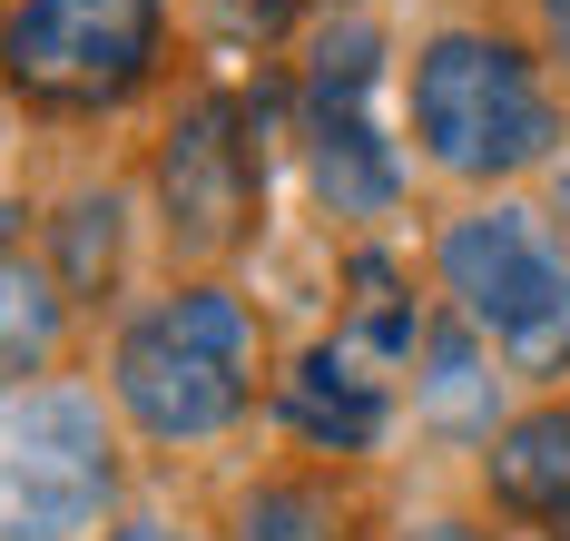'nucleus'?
Masks as SVG:
<instances>
[{
	"label": "nucleus",
	"mask_w": 570,
	"mask_h": 541,
	"mask_svg": "<svg viewBox=\"0 0 570 541\" xmlns=\"http://www.w3.org/2000/svg\"><path fill=\"white\" fill-rule=\"evenodd\" d=\"M158 207H168V237L187 256H227L256 237V207H266V168L246 148V119L227 99H197L177 109V128L158 138Z\"/></svg>",
	"instance_id": "obj_7"
},
{
	"label": "nucleus",
	"mask_w": 570,
	"mask_h": 541,
	"mask_svg": "<svg viewBox=\"0 0 570 541\" xmlns=\"http://www.w3.org/2000/svg\"><path fill=\"white\" fill-rule=\"evenodd\" d=\"M541 10H551V40L570 50V0H541Z\"/></svg>",
	"instance_id": "obj_18"
},
{
	"label": "nucleus",
	"mask_w": 570,
	"mask_h": 541,
	"mask_svg": "<svg viewBox=\"0 0 570 541\" xmlns=\"http://www.w3.org/2000/svg\"><path fill=\"white\" fill-rule=\"evenodd\" d=\"M118 404L138 433L158 443H197V433H227L256 394V315L227 286H187V296L148 305L128 335H118Z\"/></svg>",
	"instance_id": "obj_1"
},
{
	"label": "nucleus",
	"mask_w": 570,
	"mask_h": 541,
	"mask_svg": "<svg viewBox=\"0 0 570 541\" xmlns=\"http://www.w3.org/2000/svg\"><path fill=\"white\" fill-rule=\"evenodd\" d=\"M158 30L168 0H0V89L50 119L128 109L158 69Z\"/></svg>",
	"instance_id": "obj_2"
},
{
	"label": "nucleus",
	"mask_w": 570,
	"mask_h": 541,
	"mask_svg": "<svg viewBox=\"0 0 570 541\" xmlns=\"http://www.w3.org/2000/svg\"><path fill=\"white\" fill-rule=\"evenodd\" d=\"M551 217H561V237H570V178H561V207H551Z\"/></svg>",
	"instance_id": "obj_19"
},
{
	"label": "nucleus",
	"mask_w": 570,
	"mask_h": 541,
	"mask_svg": "<svg viewBox=\"0 0 570 541\" xmlns=\"http://www.w3.org/2000/svg\"><path fill=\"white\" fill-rule=\"evenodd\" d=\"M413 138L453 178H512L551 148V89L492 30H443L413 60Z\"/></svg>",
	"instance_id": "obj_3"
},
{
	"label": "nucleus",
	"mask_w": 570,
	"mask_h": 541,
	"mask_svg": "<svg viewBox=\"0 0 570 541\" xmlns=\"http://www.w3.org/2000/svg\"><path fill=\"white\" fill-rule=\"evenodd\" d=\"M285 423L325 453H364L384 433V384L354 364V345H315V355L285 374Z\"/></svg>",
	"instance_id": "obj_8"
},
{
	"label": "nucleus",
	"mask_w": 570,
	"mask_h": 541,
	"mask_svg": "<svg viewBox=\"0 0 570 541\" xmlns=\"http://www.w3.org/2000/svg\"><path fill=\"white\" fill-rule=\"evenodd\" d=\"M423 315H413V296H403V276L384 266V256H354V345L364 355H384V364H403V355H423Z\"/></svg>",
	"instance_id": "obj_13"
},
{
	"label": "nucleus",
	"mask_w": 570,
	"mask_h": 541,
	"mask_svg": "<svg viewBox=\"0 0 570 541\" xmlns=\"http://www.w3.org/2000/svg\"><path fill=\"white\" fill-rule=\"evenodd\" d=\"M118 276V197H69L59 207V296H99Z\"/></svg>",
	"instance_id": "obj_14"
},
{
	"label": "nucleus",
	"mask_w": 570,
	"mask_h": 541,
	"mask_svg": "<svg viewBox=\"0 0 570 541\" xmlns=\"http://www.w3.org/2000/svg\"><path fill=\"white\" fill-rule=\"evenodd\" d=\"M236 541H354V522L325 482H266L236 502Z\"/></svg>",
	"instance_id": "obj_12"
},
{
	"label": "nucleus",
	"mask_w": 570,
	"mask_h": 541,
	"mask_svg": "<svg viewBox=\"0 0 570 541\" xmlns=\"http://www.w3.org/2000/svg\"><path fill=\"white\" fill-rule=\"evenodd\" d=\"M492 502L570 541V404H541L492 433Z\"/></svg>",
	"instance_id": "obj_9"
},
{
	"label": "nucleus",
	"mask_w": 570,
	"mask_h": 541,
	"mask_svg": "<svg viewBox=\"0 0 570 541\" xmlns=\"http://www.w3.org/2000/svg\"><path fill=\"white\" fill-rule=\"evenodd\" d=\"M403 541H492V532H472V522H423V532H403Z\"/></svg>",
	"instance_id": "obj_16"
},
{
	"label": "nucleus",
	"mask_w": 570,
	"mask_h": 541,
	"mask_svg": "<svg viewBox=\"0 0 570 541\" xmlns=\"http://www.w3.org/2000/svg\"><path fill=\"white\" fill-rule=\"evenodd\" d=\"M443 286L462 325H482L512 374H570V246H551L541 217L482 207L443 227Z\"/></svg>",
	"instance_id": "obj_4"
},
{
	"label": "nucleus",
	"mask_w": 570,
	"mask_h": 541,
	"mask_svg": "<svg viewBox=\"0 0 570 541\" xmlns=\"http://www.w3.org/2000/svg\"><path fill=\"white\" fill-rule=\"evenodd\" d=\"M374 69H384V40L364 20H335L315 40V69H305V168H315V197L335 217H384L403 197V168L374 128Z\"/></svg>",
	"instance_id": "obj_6"
},
{
	"label": "nucleus",
	"mask_w": 570,
	"mask_h": 541,
	"mask_svg": "<svg viewBox=\"0 0 570 541\" xmlns=\"http://www.w3.org/2000/svg\"><path fill=\"white\" fill-rule=\"evenodd\" d=\"M59 276H40L20 246H0V374L20 384V374H40L59 345Z\"/></svg>",
	"instance_id": "obj_10"
},
{
	"label": "nucleus",
	"mask_w": 570,
	"mask_h": 541,
	"mask_svg": "<svg viewBox=\"0 0 570 541\" xmlns=\"http://www.w3.org/2000/svg\"><path fill=\"white\" fill-rule=\"evenodd\" d=\"M109 423L69 384H0V541H79L109 512Z\"/></svg>",
	"instance_id": "obj_5"
},
{
	"label": "nucleus",
	"mask_w": 570,
	"mask_h": 541,
	"mask_svg": "<svg viewBox=\"0 0 570 541\" xmlns=\"http://www.w3.org/2000/svg\"><path fill=\"white\" fill-rule=\"evenodd\" d=\"M197 10H207V30L236 40V50H276L285 30H295V10H305V0H197Z\"/></svg>",
	"instance_id": "obj_15"
},
{
	"label": "nucleus",
	"mask_w": 570,
	"mask_h": 541,
	"mask_svg": "<svg viewBox=\"0 0 570 541\" xmlns=\"http://www.w3.org/2000/svg\"><path fill=\"white\" fill-rule=\"evenodd\" d=\"M109 541H187V532H158V522H128V532H109Z\"/></svg>",
	"instance_id": "obj_17"
},
{
	"label": "nucleus",
	"mask_w": 570,
	"mask_h": 541,
	"mask_svg": "<svg viewBox=\"0 0 570 541\" xmlns=\"http://www.w3.org/2000/svg\"><path fill=\"white\" fill-rule=\"evenodd\" d=\"M413 394H423V414L443 423V433H492V374H482V345H472L462 325H433V335H423Z\"/></svg>",
	"instance_id": "obj_11"
}]
</instances>
